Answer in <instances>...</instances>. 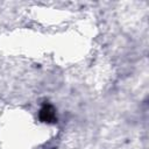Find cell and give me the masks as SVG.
<instances>
[{"label": "cell", "instance_id": "cell-1", "mask_svg": "<svg viewBox=\"0 0 149 149\" xmlns=\"http://www.w3.org/2000/svg\"><path fill=\"white\" fill-rule=\"evenodd\" d=\"M38 118L42 122L45 123H55L57 121V115H56V108L49 104V102H44L43 106L41 107L40 112H38Z\"/></svg>", "mask_w": 149, "mask_h": 149}]
</instances>
